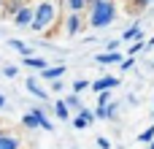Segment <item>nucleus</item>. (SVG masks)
<instances>
[{
    "label": "nucleus",
    "mask_w": 154,
    "mask_h": 149,
    "mask_svg": "<svg viewBox=\"0 0 154 149\" xmlns=\"http://www.w3.org/2000/svg\"><path fill=\"white\" fill-rule=\"evenodd\" d=\"M122 41H125V43H135V41H143V30H141V24H133V27H127V30L122 33Z\"/></svg>",
    "instance_id": "obj_7"
},
{
    "label": "nucleus",
    "mask_w": 154,
    "mask_h": 149,
    "mask_svg": "<svg viewBox=\"0 0 154 149\" xmlns=\"http://www.w3.org/2000/svg\"><path fill=\"white\" fill-rule=\"evenodd\" d=\"M51 90H54V92H60V90H62V81H60V79H57V81H51Z\"/></svg>",
    "instance_id": "obj_26"
},
{
    "label": "nucleus",
    "mask_w": 154,
    "mask_h": 149,
    "mask_svg": "<svg viewBox=\"0 0 154 149\" xmlns=\"http://www.w3.org/2000/svg\"><path fill=\"white\" fill-rule=\"evenodd\" d=\"M0 149H19V141L8 133H0Z\"/></svg>",
    "instance_id": "obj_13"
},
{
    "label": "nucleus",
    "mask_w": 154,
    "mask_h": 149,
    "mask_svg": "<svg viewBox=\"0 0 154 149\" xmlns=\"http://www.w3.org/2000/svg\"><path fill=\"white\" fill-rule=\"evenodd\" d=\"M65 5L70 8V14H81L89 3H87V0H65Z\"/></svg>",
    "instance_id": "obj_16"
},
{
    "label": "nucleus",
    "mask_w": 154,
    "mask_h": 149,
    "mask_svg": "<svg viewBox=\"0 0 154 149\" xmlns=\"http://www.w3.org/2000/svg\"><path fill=\"white\" fill-rule=\"evenodd\" d=\"M152 46H154V35L149 38V41H146V49H152Z\"/></svg>",
    "instance_id": "obj_28"
},
{
    "label": "nucleus",
    "mask_w": 154,
    "mask_h": 149,
    "mask_svg": "<svg viewBox=\"0 0 154 149\" xmlns=\"http://www.w3.org/2000/svg\"><path fill=\"white\" fill-rule=\"evenodd\" d=\"M3 76H8V79H16V76H19V68H16V65H5V68H3Z\"/></svg>",
    "instance_id": "obj_20"
},
{
    "label": "nucleus",
    "mask_w": 154,
    "mask_h": 149,
    "mask_svg": "<svg viewBox=\"0 0 154 149\" xmlns=\"http://www.w3.org/2000/svg\"><path fill=\"white\" fill-rule=\"evenodd\" d=\"M57 22V5H54V0H41L38 5H35V19H32V30H43V33H49L51 30V24Z\"/></svg>",
    "instance_id": "obj_2"
},
{
    "label": "nucleus",
    "mask_w": 154,
    "mask_h": 149,
    "mask_svg": "<svg viewBox=\"0 0 154 149\" xmlns=\"http://www.w3.org/2000/svg\"><path fill=\"white\" fill-rule=\"evenodd\" d=\"M149 149H154V141H152V144H149Z\"/></svg>",
    "instance_id": "obj_31"
},
{
    "label": "nucleus",
    "mask_w": 154,
    "mask_h": 149,
    "mask_svg": "<svg viewBox=\"0 0 154 149\" xmlns=\"http://www.w3.org/2000/svg\"><path fill=\"white\" fill-rule=\"evenodd\" d=\"M41 76H43L46 81H57V79L65 76V65H49L46 71H41Z\"/></svg>",
    "instance_id": "obj_8"
},
{
    "label": "nucleus",
    "mask_w": 154,
    "mask_h": 149,
    "mask_svg": "<svg viewBox=\"0 0 154 149\" xmlns=\"http://www.w3.org/2000/svg\"><path fill=\"white\" fill-rule=\"evenodd\" d=\"M138 141H141V144H152V141H154V122L141 133V136H138Z\"/></svg>",
    "instance_id": "obj_18"
},
{
    "label": "nucleus",
    "mask_w": 154,
    "mask_h": 149,
    "mask_svg": "<svg viewBox=\"0 0 154 149\" xmlns=\"http://www.w3.org/2000/svg\"><path fill=\"white\" fill-rule=\"evenodd\" d=\"M22 125H24L27 130H32V128H41V119H38V114H32V111H30V114H24V117H22Z\"/></svg>",
    "instance_id": "obj_14"
},
{
    "label": "nucleus",
    "mask_w": 154,
    "mask_h": 149,
    "mask_svg": "<svg viewBox=\"0 0 154 149\" xmlns=\"http://www.w3.org/2000/svg\"><path fill=\"white\" fill-rule=\"evenodd\" d=\"M27 90H30V92H32L35 98H41V100H46V98H49V92H46V90H43V87L38 84V79H32V76L27 79Z\"/></svg>",
    "instance_id": "obj_10"
},
{
    "label": "nucleus",
    "mask_w": 154,
    "mask_h": 149,
    "mask_svg": "<svg viewBox=\"0 0 154 149\" xmlns=\"http://www.w3.org/2000/svg\"><path fill=\"white\" fill-rule=\"evenodd\" d=\"M87 3H89V5H92V3H100V0H87Z\"/></svg>",
    "instance_id": "obj_30"
},
{
    "label": "nucleus",
    "mask_w": 154,
    "mask_h": 149,
    "mask_svg": "<svg viewBox=\"0 0 154 149\" xmlns=\"http://www.w3.org/2000/svg\"><path fill=\"white\" fill-rule=\"evenodd\" d=\"M97 147L100 149H111V141H108L106 136H97Z\"/></svg>",
    "instance_id": "obj_25"
},
{
    "label": "nucleus",
    "mask_w": 154,
    "mask_h": 149,
    "mask_svg": "<svg viewBox=\"0 0 154 149\" xmlns=\"http://www.w3.org/2000/svg\"><path fill=\"white\" fill-rule=\"evenodd\" d=\"M152 114H154V103H152Z\"/></svg>",
    "instance_id": "obj_33"
},
{
    "label": "nucleus",
    "mask_w": 154,
    "mask_h": 149,
    "mask_svg": "<svg viewBox=\"0 0 154 149\" xmlns=\"http://www.w3.org/2000/svg\"><path fill=\"white\" fill-rule=\"evenodd\" d=\"M119 43H122V38H111L108 46H106V52H119Z\"/></svg>",
    "instance_id": "obj_23"
},
{
    "label": "nucleus",
    "mask_w": 154,
    "mask_h": 149,
    "mask_svg": "<svg viewBox=\"0 0 154 149\" xmlns=\"http://www.w3.org/2000/svg\"><path fill=\"white\" fill-rule=\"evenodd\" d=\"M54 114H57L60 119H68V117H70V109L65 106V100H54Z\"/></svg>",
    "instance_id": "obj_15"
},
{
    "label": "nucleus",
    "mask_w": 154,
    "mask_h": 149,
    "mask_svg": "<svg viewBox=\"0 0 154 149\" xmlns=\"http://www.w3.org/2000/svg\"><path fill=\"white\" fill-rule=\"evenodd\" d=\"M122 60H125V57H122L119 52H103V54H97V57H95V62H97V65H116V62L122 65Z\"/></svg>",
    "instance_id": "obj_5"
},
{
    "label": "nucleus",
    "mask_w": 154,
    "mask_h": 149,
    "mask_svg": "<svg viewBox=\"0 0 154 149\" xmlns=\"http://www.w3.org/2000/svg\"><path fill=\"white\" fill-rule=\"evenodd\" d=\"M0 109H5V95H0Z\"/></svg>",
    "instance_id": "obj_29"
},
{
    "label": "nucleus",
    "mask_w": 154,
    "mask_h": 149,
    "mask_svg": "<svg viewBox=\"0 0 154 149\" xmlns=\"http://www.w3.org/2000/svg\"><path fill=\"white\" fill-rule=\"evenodd\" d=\"M87 87H89V81H87V79H76V81H73V92H76V95H79V92H84Z\"/></svg>",
    "instance_id": "obj_19"
},
{
    "label": "nucleus",
    "mask_w": 154,
    "mask_h": 149,
    "mask_svg": "<svg viewBox=\"0 0 154 149\" xmlns=\"http://www.w3.org/2000/svg\"><path fill=\"white\" fill-rule=\"evenodd\" d=\"M32 19H35V8H27V5H22L19 14L14 16V22L19 27H32Z\"/></svg>",
    "instance_id": "obj_4"
},
{
    "label": "nucleus",
    "mask_w": 154,
    "mask_h": 149,
    "mask_svg": "<svg viewBox=\"0 0 154 149\" xmlns=\"http://www.w3.org/2000/svg\"><path fill=\"white\" fill-rule=\"evenodd\" d=\"M149 68H152V71H154V62H152V65H149Z\"/></svg>",
    "instance_id": "obj_32"
},
{
    "label": "nucleus",
    "mask_w": 154,
    "mask_h": 149,
    "mask_svg": "<svg viewBox=\"0 0 154 149\" xmlns=\"http://www.w3.org/2000/svg\"><path fill=\"white\" fill-rule=\"evenodd\" d=\"M149 3H154V0H135V5H141V8H143V5H149Z\"/></svg>",
    "instance_id": "obj_27"
},
{
    "label": "nucleus",
    "mask_w": 154,
    "mask_h": 149,
    "mask_svg": "<svg viewBox=\"0 0 154 149\" xmlns=\"http://www.w3.org/2000/svg\"><path fill=\"white\" fill-rule=\"evenodd\" d=\"M81 30V14H68L65 16V33L68 35H76Z\"/></svg>",
    "instance_id": "obj_6"
},
{
    "label": "nucleus",
    "mask_w": 154,
    "mask_h": 149,
    "mask_svg": "<svg viewBox=\"0 0 154 149\" xmlns=\"http://www.w3.org/2000/svg\"><path fill=\"white\" fill-rule=\"evenodd\" d=\"M8 46H11V49H16L19 54H24V57H32V49H30L24 41H19V38H8Z\"/></svg>",
    "instance_id": "obj_11"
},
{
    "label": "nucleus",
    "mask_w": 154,
    "mask_h": 149,
    "mask_svg": "<svg viewBox=\"0 0 154 149\" xmlns=\"http://www.w3.org/2000/svg\"><path fill=\"white\" fill-rule=\"evenodd\" d=\"M119 87V79L116 76H100L97 81H92V90L100 95V92H106V90H116Z\"/></svg>",
    "instance_id": "obj_3"
},
{
    "label": "nucleus",
    "mask_w": 154,
    "mask_h": 149,
    "mask_svg": "<svg viewBox=\"0 0 154 149\" xmlns=\"http://www.w3.org/2000/svg\"><path fill=\"white\" fill-rule=\"evenodd\" d=\"M0 133H3V130H0Z\"/></svg>",
    "instance_id": "obj_35"
},
{
    "label": "nucleus",
    "mask_w": 154,
    "mask_h": 149,
    "mask_svg": "<svg viewBox=\"0 0 154 149\" xmlns=\"http://www.w3.org/2000/svg\"><path fill=\"white\" fill-rule=\"evenodd\" d=\"M141 49H146V43H143V41H135V43H130V57H135Z\"/></svg>",
    "instance_id": "obj_22"
},
{
    "label": "nucleus",
    "mask_w": 154,
    "mask_h": 149,
    "mask_svg": "<svg viewBox=\"0 0 154 149\" xmlns=\"http://www.w3.org/2000/svg\"><path fill=\"white\" fill-rule=\"evenodd\" d=\"M133 65H135V57H125L122 60V71H133Z\"/></svg>",
    "instance_id": "obj_24"
},
{
    "label": "nucleus",
    "mask_w": 154,
    "mask_h": 149,
    "mask_svg": "<svg viewBox=\"0 0 154 149\" xmlns=\"http://www.w3.org/2000/svg\"><path fill=\"white\" fill-rule=\"evenodd\" d=\"M22 62H24L27 68H35V71H46V68H49V60H43V57H35V54H32V57H24Z\"/></svg>",
    "instance_id": "obj_9"
},
{
    "label": "nucleus",
    "mask_w": 154,
    "mask_h": 149,
    "mask_svg": "<svg viewBox=\"0 0 154 149\" xmlns=\"http://www.w3.org/2000/svg\"><path fill=\"white\" fill-rule=\"evenodd\" d=\"M114 19H116V3L114 0H100V3H92L89 5V24L95 30L108 27Z\"/></svg>",
    "instance_id": "obj_1"
},
{
    "label": "nucleus",
    "mask_w": 154,
    "mask_h": 149,
    "mask_svg": "<svg viewBox=\"0 0 154 149\" xmlns=\"http://www.w3.org/2000/svg\"><path fill=\"white\" fill-rule=\"evenodd\" d=\"M0 8H3V0H0Z\"/></svg>",
    "instance_id": "obj_34"
},
{
    "label": "nucleus",
    "mask_w": 154,
    "mask_h": 149,
    "mask_svg": "<svg viewBox=\"0 0 154 149\" xmlns=\"http://www.w3.org/2000/svg\"><path fill=\"white\" fill-rule=\"evenodd\" d=\"M32 114H38V119H41V128H43V130H49V133L54 130V125L49 122V117L43 114V109H32Z\"/></svg>",
    "instance_id": "obj_17"
},
{
    "label": "nucleus",
    "mask_w": 154,
    "mask_h": 149,
    "mask_svg": "<svg viewBox=\"0 0 154 149\" xmlns=\"http://www.w3.org/2000/svg\"><path fill=\"white\" fill-rule=\"evenodd\" d=\"M108 103H111V90H106V92L97 95V106H108Z\"/></svg>",
    "instance_id": "obj_21"
},
{
    "label": "nucleus",
    "mask_w": 154,
    "mask_h": 149,
    "mask_svg": "<svg viewBox=\"0 0 154 149\" xmlns=\"http://www.w3.org/2000/svg\"><path fill=\"white\" fill-rule=\"evenodd\" d=\"M65 106H68V109H73V111H81V109H84V103H81V98H79L76 92L65 95Z\"/></svg>",
    "instance_id": "obj_12"
}]
</instances>
